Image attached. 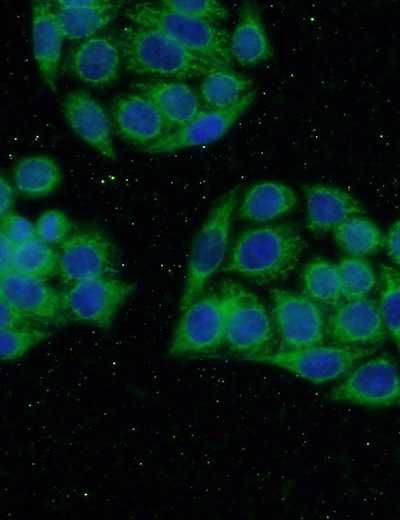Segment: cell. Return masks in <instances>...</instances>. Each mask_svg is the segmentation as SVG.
Masks as SVG:
<instances>
[{
	"mask_svg": "<svg viewBox=\"0 0 400 520\" xmlns=\"http://www.w3.org/2000/svg\"><path fill=\"white\" fill-rule=\"evenodd\" d=\"M36 236L48 244H62L72 234V223L67 215L56 209L43 212L36 224Z\"/></svg>",
	"mask_w": 400,
	"mask_h": 520,
	"instance_id": "obj_33",
	"label": "cell"
},
{
	"mask_svg": "<svg viewBox=\"0 0 400 520\" xmlns=\"http://www.w3.org/2000/svg\"><path fill=\"white\" fill-rule=\"evenodd\" d=\"M326 397L367 407L400 406V373L392 358L382 353L356 365Z\"/></svg>",
	"mask_w": 400,
	"mask_h": 520,
	"instance_id": "obj_8",
	"label": "cell"
},
{
	"mask_svg": "<svg viewBox=\"0 0 400 520\" xmlns=\"http://www.w3.org/2000/svg\"><path fill=\"white\" fill-rule=\"evenodd\" d=\"M270 299L277 350L294 351L324 343L326 317L320 304L304 293L280 288L270 289Z\"/></svg>",
	"mask_w": 400,
	"mask_h": 520,
	"instance_id": "obj_6",
	"label": "cell"
},
{
	"mask_svg": "<svg viewBox=\"0 0 400 520\" xmlns=\"http://www.w3.org/2000/svg\"><path fill=\"white\" fill-rule=\"evenodd\" d=\"M0 232L16 245L36 236V226L24 216L10 211L1 216Z\"/></svg>",
	"mask_w": 400,
	"mask_h": 520,
	"instance_id": "obj_34",
	"label": "cell"
},
{
	"mask_svg": "<svg viewBox=\"0 0 400 520\" xmlns=\"http://www.w3.org/2000/svg\"><path fill=\"white\" fill-rule=\"evenodd\" d=\"M384 246L390 259L400 267V218L390 226Z\"/></svg>",
	"mask_w": 400,
	"mask_h": 520,
	"instance_id": "obj_36",
	"label": "cell"
},
{
	"mask_svg": "<svg viewBox=\"0 0 400 520\" xmlns=\"http://www.w3.org/2000/svg\"><path fill=\"white\" fill-rule=\"evenodd\" d=\"M224 309L225 345L249 361L278 349L271 313L261 300L239 282L226 278L219 283Z\"/></svg>",
	"mask_w": 400,
	"mask_h": 520,
	"instance_id": "obj_3",
	"label": "cell"
},
{
	"mask_svg": "<svg viewBox=\"0 0 400 520\" xmlns=\"http://www.w3.org/2000/svg\"><path fill=\"white\" fill-rule=\"evenodd\" d=\"M376 351L371 347L322 344L294 351L277 350L249 362L276 366L314 384H324L345 376Z\"/></svg>",
	"mask_w": 400,
	"mask_h": 520,
	"instance_id": "obj_7",
	"label": "cell"
},
{
	"mask_svg": "<svg viewBox=\"0 0 400 520\" xmlns=\"http://www.w3.org/2000/svg\"><path fill=\"white\" fill-rule=\"evenodd\" d=\"M58 269L59 253L38 236L15 245L13 271L46 281Z\"/></svg>",
	"mask_w": 400,
	"mask_h": 520,
	"instance_id": "obj_28",
	"label": "cell"
},
{
	"mask_svg": "<svg viewBox=\"0 0 400 520\" xmlns=\"http://www.w3.org/2000/svg\"><path fill=\"white\" fill-rule=\"evenodd\" d=\"M225 344L224 309L219 293L201 295L182 311L168 346L171 356L204 355Z\"/></svg>",
	"mask_w": 400,
	"mask_h": 520,
	"instance_id": "obj_9",
	"label": "cell"
},
{
	"mask_svg": "<svg viewBox=\"0 0 400 520\" xmlns=\"http://www.w3.org/2000/svg\"><path fill=\"white\" fill-rule=\"evenodd\" d=\"M232 59L242 66H254L273 56V48L263 25L259 7L243 4L238 23L230 37Z\"/></svg>",
	"mask_w": 400,
	"mask_h": 520,
	"instance_id": "obj_21",
	"label": "cell"
},
{
	"mask_svg": "<svg viewBox=\"0 0 400 520\" xmlns=\"http://www.w3.org/2000/svg\"><path fill=\"white\" fill-rule=\"evenodd\" d=\"M64 36L56 10L50 1L32 2V43L41 77L53 92L57 90L58 69Z\"/></svg>",
	"mask_w": 400,
	"mask_h": 520,
	"instance_id": "obj_20",
	"label": "cell"
},
{
	"mask_svg": "<svg viewBox=\"0 0 400 520\" xmlns=\"http://www.w3.org/2000/svg\"><path fill=\"white\" fill-rule=\"evenodd\" d=\"M306 207V227L314 235L333 231L344 221L365 212L360 201L345 190L326 184L302 187Z\"/></svg>",
	"mask_w": 400,
	"mask_h": 520,
	"instance_id": "obj_18",
	"label": "cell"
},
{
	"mask_svg": "<svg viewBox=\"0 0 400 520\" xmlns=\"http://www.w3.org/2000/svg\"><path fill=\"white\" fill-rule=\"evenodd\" d=\"M110 119L121 138L144 149L171 133L154 104L136 92L122 94L113 99Z\"/></svg>",
	"mask_w": 400,
	"mask_h": 520,
	"instance_id": "obj_15",
	"label": "cell"
},
{
	"mask_svg": "<svg viewBox=\"0 0 400 520\" xmlns=\"http://www.w3.org/2000/svg\"><path fill=\"white\" fill-rule=\"evenodd\" d=\"M379 295L385 328L400 355V271L388 264L379 267Z\"/></svg>",
	"mask_w": 400,
	"mask_h": 520,
	"instance_id": "obj_29",
	"label": "cell"
},
{
	"mask_svg": "<svg viewBox=\"0 0 400 520\" xmlns=\"http://www.w3.org/2000/svg\"><path fill=\"white\" fill-rule=\"evenodd\" d=\"M386 334L379 302L372 298L346 300L326 318V338L332 344L378 348Z\"/></svg>",
	"mask_w": 400,
	"mask_h": 520,
	"instance_id": "obj_12",
	"label": "cell"
},
{
	"mask_svg": "<svg viewBox=\"0 0 400 520\" xmlns=\"http://www.w3.org/2000/svg\"><path fill=\"white\" fill-rule=\"evenodd\" d=\"M122 62L117 38L97 34L82 40L72 49L67 65L70 72L85 84L104 88L118 78Z\"/></svg>",
	"mask_w": 400,
	"mask_h": 520,
	"instance_id": "obj_16",
	"label": "cell"
},
{
	"mask_svg": "<svg viewBox=\"0 0 400 520\" xmlns=\"http://www.w3.org/2000/svg\"><path fill=\"white\" fill-rule=\"evenodd\" d=\"M101 0H58L55 1L56 8L59 9H81L92 7L100 3Z\"/></svg>",
	"mask_w": 400,
	"mask_h": 520,
	"instance_id": "obj_39",
	"label": "cell"
},
{
	"mask_svg": "<svg viewBox=\"0 0 400 520\" xmlns=\"http://www.w3.org/2000/svg\"><path fill=\"white\" fill-rule=\"evenodd\" d=\"M116 38L126 69L136 74L182 81L230 69L192 53L154 28L129 24L118 31Z\"/></svg>",
	"mask_w": 400,
	"mask_h": 520,
	"instance_id": "obj_2",
	"label": "cell"
},
{
	"mask_svg": "<svg viewBox=\"0 0 400 520\" xmlns=\"http://www.w3.org/2000/svg\"><path fill=\"white\" fill-rule=\"evenodd\" d=\"M14 203L13 189L5 179L4 175L0 178V216L10 212Z\"/></svg>",
	"mask_w": 400,
	"mask_h": 520,
	"instance_id": "obj_38",
	"label": "cell"
},
{
	"mask_svg": "<svg viewBox=\"0 0 400 520\" xmlns=\"http://www.w3.org/2000/svg\"><path fill=\"white\" fill-rule=\"evenodd\" d=\"M51 331L38 326H23L1 329L0 357L12 361L26 354L30 349L50 337Z\"/></svg>",
	"mask_w": 400,
	"mask_h": 520,
	"instance_id": "obj_31",
	"label": "cell"
},
{
	"mask_svg": "<svg viewBox=\"0 0 400 520\" xmlns=\"http://www.w3.org/2000/svg\"><path fill=\"white\" fill-rule=\"evenodd\" d=\"M124 15L132 24L164 32L198 56L229 68L232 66L231 35L213 23L150 2L133 4L125 10Z\"/></svg>",
	"mask_w": 400,
	"mask_h": 520,
	"instance_id": "obj_5",
	"label": "cell"
},
{
	"mask_svg": "<svg viewBox=\"0 0 400 520\" xmlns=\"http://www.w3.org/2000/svg\"><path fill=\"white\" fill-rule=\"evenodd\" d=\"M305 240L293 224H271L243 231L235 241L224 272L259 285L281 281L297 267Z\"/></svg>",
	"mask_w": 400,
	"mask_h": 520,
	"instance_id": "obj_1",
	"label": "cell"
},
{
	"mask_svg": "<svg viewBox=\"0 0 400 520\" xmlns=\"http://www.w3.org/2000/svg\"><path fill=\"white\" fill-rule=\"evenodd\" d=\"M15 244L0 232V275L12 270Z\"/></svg>",
	"mask_w": 400,
	"mask_h": 520,
	"instance_id": "obj_37",
	"label": "cell"
},
{
	"mask_svg": "<svg viewBox=\"0 0 400 520\" xmlns=\"http://www.w3.org/2000/svg\"><path fill=\"white\" fill-rule=\"evenodd\" d=\"M256 94V90L251 89L238 103L229 108H207L185 126L145 148V151L162 154L209 144L220 139L254 102Z\"/></svg>",
	"mask_w": 400,
	"mask_h": 520,
	"instance_id": "obj_14",
	"label": "cell"
},
{
	"mask_svg": "<svg viewBox=\"0 0 400 520\" xmlns=\"http://www.w3.org/2000/svg\"><path fill=\"white\" fill-rule=\"evenodd\" d=\"M335 242L351 256L364 257L381 250L385 235L371 220L355 216L333 230Z\"/></svg>",
	"mask_w": 400,
	"mask_h": 520,
	"instance_id": "obj_27",
	"label": "cell"
},
{
	"mask_svg": "<svg viewBox=\"0 0 400 520\" xmlns=\"http://www.w3.org/2000/svg\"><path fill=\"white\" fill-rule=\"evenodd\" d=\"M159 5L171 11L215 24L228 18V10L216 0H163Z\"/></svg>",
	"mask_w": 400,
	"mask_h": 520,
	"instance_id": "obj_32",
	"label": "cell"
},
{
	"mask_svg": "<svg viewBox=\"0 0 400 520\" xmlns=\"http://www.w3.org/2000/svg\"><path fill=\"white\" fill-rule=\"evenodd\" d=\"M303 293L322 307L335 308L343 301L337 265L317 258L302 271Z\"/></svg>",
	"mask_w": 400,
	"mask_h": 520,
	"instance_id": "obj_26",
	"label": "cell"
},
{
	"mask_svg": "<svg viewBox=\"0 0 400 520\" xmlns=\"http://www.w3.org/2000/svg\"><path fill=\"white\" fill-rule=\"evenodd\" d=\"M297 203V195L291 187L276 181H262L246 190L238 215L249 222L264 223L289 214Z\"/></svg>",
	"mask_w": 400,
	"mask_h": 520,
	"instance_id": "obj_22",
	"label": "cell"
},
{
	"mask_svg": "<svg viewBox=\"0 0 400 520\" xmlns=\"http://www.w3.org/2000/svg\"><path fill=\"white\" fill-rule=\"evenodd\" d=\"M132 88L154 104L171 132L185 126L207 109L196 92L180 80H144L133 83Z\"/></svg>",
	"mask_w": 400,
	"mask_h": 520,
	"instance_id": "obj_19",
	"label": "cell"
},
{
	"mask_svg": "<svg viewBox=\"0 0 400 520\" xmlns=\"http://www.w3.org/2000/svg\"><path fill=\"white\" fill-rule=\"evenodd\" d=\"M135 288L116 277H98L68 286L62 297L70 319L106 330Z\"/></svg>",
	"mask_w": 400,
	"mask_h": 520,
	"instance_id": "obj_11",
	"label": "cell"
},
{
	"mask_svg": "<svg viewBox=\"0 0 400 520\" xmlns=\"http://www.w3.org/2000/svg\"><path fill=\"white\" fill-rule=\"evenodd\" d=\"M13 180L23 196L41 198L51 194L60 184L62 173L57 162L47 155H33L15 165Z\"/></svg>",
	"mask_w": 400,
	"mask_h": 520,
	"instance_id": "obj_23",
	"label": "cell"
},
{
	"mask_svg": "<svg viewBox=\"0 0 400 520\" xmlns=\"http://www.w3.org/2000/svg\"><path fill=\"white\" fill-rule=\"evenodd\" d=\"M62 112L81 139L105 158L116 159L111 119L94 97L83 90L70 91L62 100Z\"/></svg>",
	"mask_w": 400,
	"mask_h": 520,
	"instance_id": "obj_17",
	"label": "cell"
},
{
	"mask_svg": "<svg viewBox=\"0 0 400 520\" xmlns=\"http://www.w3.org/2000/svg\"><path fill=\"white\" fill-rule=\"evenodd\" d=\"M121 5L122 2L101 0L87 8H55L64 39L84 40L97 35L117 17Z\"/></svg>",
	"mask_w": 400,
	"mask_h": 520,
	"instance_id": "obj_24",
	"label": "cell"
},
{
	"mask_svg": "<svg viewBox=\"0 0 400 520\" xmlns=\"http://www.w3.org/2000/svg\"><path fill=\"white\" fill-rule=\"evenodd\" d=\"M0 296L16 306L37 324L62 325L70 318L62 292H57L45 280L13 270L0 275Z\"/></svg>",
	"mask_w": 400,
	"mask_h": 520,
	"instance_id": "obj_13",
	"label": "cell"
},
{
	"mask_svg": "<svg viewBox=\"0 0 400 520\" xmlns=\"http://www.w3.org/2000/svg\"><path fill=\"white\" fill-rule=\"evenodd\" d=\"M239 192L240 187L235 186L218 199L194 238L180 299L181 311L202 295L225 259Z\"/></svg>",
	"mask_w": 400,
	"mask_h": 520,
	"instance_id": "obj_4",
	"label": "cell"
},
{
	"mask_svg": "<svg viewBox=\"0 0 400 520\" xmlns=\"http://www.w3.org/2000/svg\"><path fill=\"white\" fill-rule=\"evenodd\" d=\"M118 268V250L99 230L73 232L60 245L58 275L67 287L86 279L115 277Z\"/></svg>",
	"mask_w": 400,
	"mask_h": 520,
	"instance_id": "obj_10",
	"label": "cell"
},
{
	"mask_svg": "<svg viewBox=\"0 0 400 520\" xmlns=\"http://www.w3.org/2000/svg\"><path fill=\"white\" fill-rule=\"evenodd\" d=\"M344 300L368 297L378 284L372 265L363 257H345L337 264Z\"/></svg>",
	"mask_w": 400,
	"mask_h": 520,
	"instance_id": "obj_30",
	"label": "cell"
},
{
	"mask_svg": "<svg viewBox=\"0 0 400 520\" xmlns=\"http://www.w3.org/2000/svg\"><path fill=\"white\" fill-rule=\"evenodd\" d=\"M37 325L38 324L22 310L0 298V329Z\"/></svg>",
	"mask_w": 400,
	"mask_h": 520,
	"instance_id": "obj_35",
	"label": "cell"
},
{
	"mask_svg": "<svg viewBox=\"0 0 400 520\" xmlns=\"http://www.w3.org/2000/svg\"><path fill=\"white\" fill-rule=\"evenodd\" d=\"M252 86V80L231 69H220L204 77L200 98L208 109H225L238 103Z\"/></svg>",
	"mask_w": 400,
	"mask_h": 520,
	"instance_id": "obj_25",
	"label": "cell"
}]
</instances>
